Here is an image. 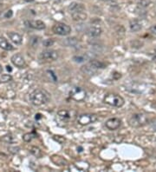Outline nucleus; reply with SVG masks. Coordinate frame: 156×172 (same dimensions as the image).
<instances>
[{
  "label": "nucleus",
  "mask_w": 156,
  "mask_h": 172,
  "mask_svg": "<svg viewBox=\"0 0 156 172\" xmlns=\"http://www.w3.org/2000/svg\"><path fill=\"white\" fill-rule=\"evenodd\" d=\"M12 15H13V12H12V10H10V11H7V12L4 14V17H5L6 18H10V17H12Z\"/></svg>",
  "instance_id": "nucleus-30"
},
{
  "label": "nucleus",
  "mask_w": 156,
  "mask_h": 172,
  "mask_svg": "<svg viewBox=\"0 0 156 172\" xmlns=\"http://www.w3.org/2000/svg\"><path fill=\"white\" fill-rule=\"evenodd\" d=\"M2 71H3V68H2V66L0 65V74H1V72H2Z\"/></svg>",
  "instance_id": "nucleus-36"
},
{
  "label": "nucleus",
  "mask_w": 156,
  "mask_h": 172,
  "mask_svg": "<svg viewBox=\"0 0 156 172\" xmlns=\"http://www.w3.org/2000/svg\"><path fill=\"white\" fill-rule=\"evenodd\" d=\"M25 24H27V26L32 29H35V30H44V29H45V24H44L43 21L41 20L26 21Z\"/></svg>",
  "instance_id": "nucleus-11"
},
{
  "label": "nucleus",
  "mask_w": 156,
  "mask_h": 172,
  "mask_svg": "<svg viewBox=\"0 0 156 172\" xmlns=\"http://www.w3.org/2000/svg\"><path fill=\"white\" fill-rule=\"evenodd\" d=\"M52 31L56 35H59V36H67V35H69L71 32V28L66 24L57 23V24H56L53 26Z\"/></svg>",
  "instance_id": "nucleus-6"
},
{
  "label": "nucleus",
  "mask_w": 156,
  "mask_h": 172,
  "mask_svg": "<svg viewBox=\"0 0 156 172\" xmlns=\"http://www.w3.org/2000/svg\"><path fill=\"white\" fill-rule=\"evenodd\" d=\"M73 59L76 61V62L81 63V62H83V61L85 60V57L82 56H75L73 57Z\"/></svg>",
  "instance_id": "nucleus-28"
},
{
  "label": "nucleus",
  "mask_w": 156,
  "mask_h": 172,
  "mask_svg": "<svg viewBox=\"0 0 156 172\" xmlns=\"http://www.w3.org/2000/svg\"><path fill=\"white\" fill-rule=\"evenodd\" d=\"M69 43V45H76V43H77V40H76V37H71V38H68Z\"/></svg>",
  "instance_id": "nucleus-29"
},
{
  "label": "nucleus",
  "mask_w": 156,
  "mask_h": 172,
  "mask_svg": "<svg viewBox=\"0 0 156 172\" xmlns=\"http://www.w3.org/2000/svg\"><path fill=\"white\" fill-rule=\"evenodd\" d=\"M19 150H20V148L19 147H15V146H11V147H9L8 148V150L11 153H12V154H16V153H17V152L19 151Z\"/></svg>",
  "instance_id": "nucleus-26"
},
{
  "label": "nucleus",
  "mask_w": 156,
  "mask_h": 172,
  "mask_svg": "<svg viewBox=\"0 0 156 172\" xmlns=\"http://www.w3.org/2000/svg\"><path fill=\"white\" fill-rule=\"evenodd\" d=\"M71 16H72L73 19L75 21H77V22H83V21H85L87 19V14L84 12H72L71 13Z\"/></svg>",
  "instance_id": "nucleus-13"
},
{
  "label": "nucleus",
  "mask_w": 156,
  "mask_h": 172,
  "mask_svg": "<svg viewBox=\"0 0 156 172\" xmlns=\"http://www.w3.org/2000/svg\"><path fill=\"white\" fill-rule=\"evenodd\" d=\"M36 136V135L35 134V132H31V133H25L24 136H23V139H24V142L26 143H30L31 141L35 138Z\"/></svg>",
  "instance_id": "nucleus-22"
},
{
  "label": "nucleus",
  "mask_w": 156,
  "mask_h": 172,
  "mask_svg": "<svg viewBox=\"0 0 156 172\" xmlns=\"http://www.w3.org/2000/svg\"><path fill=\"white\" fill-rule=\"evenodd\" d=\"M102 30L99 26H92L88 29L87 33L90 37H97L102 34Z\"/></svg>",
  "instance_id": "nucleus-15"
},
{
  "label": "nucleus",
  "mask_w": 156,
  "mask_h": 172,
  "mask_svg": "<svg viewBox=\"0 0 156 172\" xmlns=\"http://www.w3.org/2000/svg\"><path fill=\"white\" fill-rule=\"evenodd\" d=\"M121 124V121L117 118V117H113V118H109L106 123L105 125L106 127L109 130H116L119 128Z\"/></svg>",
  "instance_id": "nucleus-10"
},
{
  "label": "nucleus",
  "mask_w": 156,
  "mask_h": 172,
  "mask_svg": "<svg viewBox=\"0 0 156 172\" xmlns=\"http://www.w3.org/2000/svg\"><path fill=\"white\" fill-rule=\"evenodd\" d=\"M6 70H7L8 71H12V67H11L10 65H7V66H6Z\"/></svg>",
  "instance_id": "nucleus-33"
},
{
  "label": "nucleus",
  "mask_w": 156,
  "mask_h": 172,
  "mask_svg": "<svg viewBox=\"0 0 156 172\" xmlns=\"http://www.w3.org/2000/svg\"><path fill=\"white\" fill-rule=\"evenodd\" d=\"M54 44V41L50 39V38H48V39H45L43 42V44H44V47H50V46H52Z\"/></svg>",
  "instance_id": "nucleus-25"
},
{
  "label": "nucleus",
  "mask_w": 156,
  "mask_h": 172,
  "mask_svg": "<svg viewBox=\"0 0 156 172\" xmlns=\"http://www.w3.org/2000/svg\"><path fill=\"white\" fill-rule=\"evenodd\" d=\"M69 96L76 102H83L86 99L87 93L85 90L81 87H75L69 92Z\"/></svg>",
  "instance_id": "nucleus-5"
},
{
  "label": "nucleus",
  "mask_w": 156,
  "mask_h": 172,
  "mask_svg": "<svg viewBox=\"0 0 156 172\" xmlns=\"http://www.w3.org/2000/svg\"><path fill=\"white\" fill-rule=\"evenodd\" d=\"M30 152L31 153L33 156H35L36 157H41L42 156V150L38 147L36 146H31L30 148Z\"/></svg>",
  "instance_id": "nucleus-21"
},
{
  "label": "nucleus",
  "mask_w": 156,
  "mask_h": 172,
  "mask_svg": "<svg viewBox=\"0 0 156 172\" xmlns=\"http://www.w3.org/2000/svg\"><path fill=\"white\" fill-rule=\"evenodd\" d=\"M103 102L105 104L113 106V107H116V108L122 107L125 104V100L122 96L117 95V94H113V93L107 94L104 96Z\"/></svg>",
  "instance_id": "nucleus-3"
},
{
  "label": "nucleus",
  "mask_w": 156,
  "mask_h": 172,
  "mask_svg": "<svg viewBox=\"0 0 156 172\" xmlns=\"http://www.w3.org/2000/svg\"><path fill=\"white\" fill-rule=\"evenodd\" d=\"M150 4V2L148 0H140L139 2V5H140L141 7H147Z\"/></svg>",
  "instance_id": "nucleus-27"
},
{
  "label": "nucleus",
  "mask_w": 156,
  "mask_h": 172,
  "mask_svg": "<svg viewBox=\"0 0 156 172\" xmlns=\"http://www.w3.org/2000/svg\"><path fill=\"white\" fill-rule=\"evenodd\" d=\"M154 52H155V53H156V47H155V49H154Z\"/></svg>",
  "instance_id": "nucleus-37"
},
{
  "label": "nucleus",
  "mask_w": 156,
  "mask_h": 172,
  "mask_svg": "<svg viewBox=\"0 0 156 172\" xmlns=\"http://www.w3.org/2000/svg\"><path fill=\"white\" fill-rule=\"evenodd\" d=\"M98 120V116L95 114H82L77 117V122L81 125H88Z\"/></svg>",
  "instance_id": "nucleus-8"
},
{
  "label": "nucleus",
  "mask_w": 156,
  "mask_h": 172,
  "mask_svg": "<svg viewBox=\"0 0 156 172\" xmlns=\"http://www.w3.org/2000/svg\"><path fill=\"white\" fill-rule=\"evenodd\" d=\"M12 60V63L15 66L18 67V68H24L25 65H26V63H25V60H24V57L20 53H17V54H14L13 56L11 58Z\"/></svg>",
  "instance_id": "nucleus-9"
},
{
  "label": "nucleus",
  "mask_w": 156,
  "mask_h": 172,
  "mask_svg": "<svg viewBox=\"0 0 156 172\" xmlns=\"http://www.w3.org/2000/svg\"><path fill=\"white\" fill-rule=\"evenodd\" d=\"M0 140L2 141L3 143L4 144H12L13 143H15V137L11 135V134H7V135H4L2 137H0Z\"/></svg>",
  "instance_id": "nucleus-20"
},
{
  "label": "nucleus",
  "mask_w": 156,
  "mask_h": 172,
  "mask_svg": "<svg viewBox=\"0 0 156 172\" xmlns=\"http://www.w3.org/2000/svg\"><path fill=\"white\" fill-rule=\"evenodd\" d=\"M148 116L144 115V114H134L129 118L128 123L132 127L139 128V127L145 125L148 123Z\"/></svg>",
  "instance_id": "nucleus-4"
},
{
  "label": "nucleus",
  "mask_w": 156,
  "mask_h": 172,
  "mask_svg": "<svg viewBox=\"0 0 156 172\" xmlns=\"http://www.w3.org/2000/svg\"><path fill=\"white\" fill-rule=\"evenodd\" d=\"M0 48H2L4 51H12L14 47L12 44L9 43L7 39H5L4 37H0Z\"/></svg>",
  "instance_id": "nucleus-16"
},
{
  "label": "nucleus",
  "mask_w": 156,
  "mask_h": 172,
  "mask_svg": "<svg viewBox=\"0 0 156 172\" xmlns=\"http://www.w3.org/2000/svg\"><path fill=\"white\" fill-rule=\"evenodd\" d=\"M25 2H28V3H30V2H33L34 0H24Z\"/></svg>",
  "instance_id": "nucleus-35"
},
{
  "label": "nucleus",
  "mask_w": 156,
  "mask_h": 172,
  "mask_svg": "<svg viewBox=\"0 0 156 172\" xmlns=\"http://www.w3.org/2000/svg\"><path fill=\"white\" fill-rule=\"evenodd\" d=\"M30 102L35 106H41L48 103L50 99V96L45 90L36 89L30 94Z\"/></svg>",
  "instance_id": "nucleus-1"
},
{
  "label": "nucleus",
  "mask_w": 156,
  "mask_h": 172,
  "mask_svg": "<svg viewBox=\"0 0 156 172\" xmlns=\"http://www.w3.org/2000/svg\"><path fill=\"white\" fill-rule=\"evenodd\" d=\"M9 38L15 44H21L22 42H23V37L21 35H19L18 33H16V32H8L7 33Z\"/></svg>",
  "instance_id": "nucleus-12"
},
{
  "label": "nucleus",
  "mask_w": 156,
  "mask_h": 172,
  "mask_svg": "<svg viewBox=\"0 0 156 172\" xmlns=\"http://www.w3.org/2000/svg\"><path fill=\"white\" fill-rule=\"evenodd\" d=\"M129 27H130V30L132 31L133 32H139L141 30L142 26H141V24L138 20H132L130 21V24H129Z\"/></svg>",
  "instance_id": "nucleus-19"
},
{
  "label": "nucleus",
  "mask_w": 156,
  "mask_h": 172,
  "mask_svg": "<svg viewBox=\"0 0 156 172\" xmlns=\"http://www.w3.org/2000/svg\"><path fill=\"white\" fill-rule=\"evenodd\" d=\"M72 112L73 111H67V110H62V111H58L57 116H59L61 119H63V120H67V119H70V118L73 117Z\"/></svg>",
  "instance_id": "nucleus-17"
},
{
  "label": "nucleus",
  "mask_w": 156,
  "mask_h": 172,
  "mask_svg": "<svg viewBox=\"0 0 156 172\" xmlns=\"http://www.w3.org/2000/svg\"><path fill=\"white\" fill-rule=\"evenodd\" d=\"M38 42H39V38L37 37H32L31 38V40H30V44H31V46L35 47L36 45L38 44Z\"/></svg>",
  "instance_id": "nucleus-24"
},
{
  "label": "nucleus",
  "mask_w": 156,
  "mask_h": 172,
  "mask_svg": "<svg viewBox=\"0 0 156 172\" xmlns=\"http://www.w3.org/2000/svg\"><path fill=\"white\" fill-rule=\"evenodd\" d=\"M51 161L56 165H59V166H65L68 164V162L65 160L64 157L59 156H52Z\"/></svg>",
  "instance_id": "nucleus-18"
},
{
  "label": "nucleus",
  "mask_w": 156,
  "mask_h": 172,
  "mask_svg": "<svg viewBox=\"0 0 156 172\" xmlns=\"http://www.w3.org/2000/svg\"><path fill=\"white\" fill-rule=\"evenodd\" d=\"M12 80V76L9 74H3L0 76V83H8Z\"/></svg>",
  "instance_id": "nucleus-23"
},
{
  "label": "nucleus",
  "mask_w": 156,
  "mask_h": 172,
  "mask_svg": "<svg viewBox=\"0 0 156 172\" xmlns=\"http://www.w3.org/2000/svg\"><path fill=\"white\" fill-rule=\"evenodd\" d=\"M149 32H151L152 34H154V35H156V24L155 25H153V26H151L149 28Z\"/></svg>",
  "instance_id": "nucleus-31"
},
{
  "label": "nucleus",
  "mask_w": 156,
  "mask_h": 172,
  "mask_svg": "<svg viewBox=\"0 0 156 172\" xmlns=\"http://www.w3.org/2000/svg\"><path fill=\"white\" fill-rule=\"evenodd\" d=\"M101 1L106 2V3H109V4H114V3L116 2V0H101Z\"/></svg>",
  "instance_id": "nucleus-32"
},
{
  "label": "nucleus",
  "mask_w": 156,
  "mask_h": 172,
  "mask_svg": "<svg viewBox=\"0 0 156 172\" xmlns=\"http://www.w3.org/2000/svg\"><path fill=\"white\" fill-rule=\"evenodd\" d=\"M35 117H36V119H40L42 116H41V114H36V116H35Z\"/></svg>",
  "instance_id": "nucleus-34"
},
{
  "label": "nucleus",
  "mask_w": 156,
  "mask_h": 172,
  "mask_svg": "<svg viewBox=\"0 0 156 172\" xmlns=\"http://www.w3.org/2000/svg\"><path fill=\"white\" fill-rule=\"evenodd\" d=\"M106 67V65L103 63H102L100 61L93 60L88 62V64L83 65L82 67V71L85 73V74H88V75H93L96 72L98 71L101 69H104Z\"/></svg>",
  "instance_id": "nucleus-2"
},
{
  "label": "nucleus",
  "mask_w": 156,
  "mask_h": 172,
  "mask_svg": "<svg viewBox=\"0 0 156 172\" xmlns=\"http://www.w3.org/2000/svg\"><path fill=\"white\" fill-rule=\"evenodd\" d=\"M58 58V53L54 50H46L41 52L39 55V59L44 62L56 61Z\"/></svg>",
  "instance_id": "nucleus-7"
},
{
  "label": "nucleus",
  "mask_w": 156,
  "mask_h": 172,
  "mask_svg": "<svg viewBox=\"0 0 156 172\" xmlns=\"http://www.w3.org/2000/svg\"><path fill=\"white\" fill-rule=\"evenodd\" d=\"M69 12H71V13L76 12H84L85 11V7H84V5L83 4L73 2V3L69 4Z\"/></svg>",
  "instance_id": "nucleus-14"
}]
</instances>
